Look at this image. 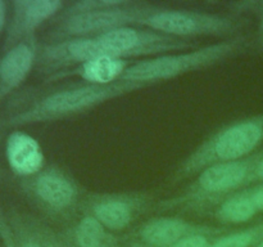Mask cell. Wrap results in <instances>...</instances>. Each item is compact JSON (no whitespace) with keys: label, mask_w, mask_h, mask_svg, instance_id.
<instances>
[{"label":"cell","mask_w":263,"mask_h":247,"mask_svg":"<svg viewBox=\"0 0 263 247\" xmlns=\"http://www.w3.org/2000/svg\"><path fill=\"white\" fill-rule=\"evenodd\" d=\"M5 20H7V4L0 0V33L5 26Z\"/></svg>","instance_id":"603a6c76"},{"label":"cell","mask_w":263,"mask_h":247,"mask_svg":"<svg viewBox=\"0 0 263 247\" xmlns=\"http://www.w3.org/2000/svg\"><path fill=\"white\" fill-rule=\"evenodd\" d=\"M243 38H231L189 51L163 54L136 61L123 74V81L151 86L189 72L199 71L226 61L243 48Z\"/></svg>","instance_id":"277c9868"},{"label":"cell","mask_w":263,"mask_h":247,"mask_svg":"<svg viewBox=\"0 0 263 247\" xmlns=\"http://www.w3.org/2000/svg\"><path fill=\"white\" fill-rule=\"evenodd\" d=\"M211 244L207 234H194L181 239L172 247H211Z\"/></svg>","instance_id":"44dd1931"},{"label":"cell","mask_w":263,"mask_h":247,"mask_svg":"<svg viewBox=\"0 0 263 247\" xmlns=\"http://www.w3.org/2000/svg\"><path fill=\"white\" fill-rule=\"evenodd\" d=\"M63 2L59 0H17L13 3V18L8 40L10 44L33 39V33L45 21L62 13Z\"/></svg>","instance_id":"8fae6325"},{"label":"cell","mask_w":263,"mask_h":247,"mask_svg":"<svg viewBox=\"0 0 263 247\" xmlns=\"http://www.w3.org/2000/svg\"><path fill=\"white\" fill-rule=\"evenodd\" d=\"M257 213L258 208L252 197V190H241L229 196L220 203L216 218L225 224H241L251 220Z\"/></svg>","instance_id":"2e32d148"},{"label":"cell","mask_w":263,"mask_h":247,"mask_svg":"<svg viewBox=\"0 0 263 247\" xmlns=\"http://www.w3.org/2000/svg\"><path fill=\"white\" fill-rule=\"evenodd\" d=\"M37 46L35 39L21 41L10 46L0 59V89L8 94L17 89L37 62Z\"/></svg>","instance_id":"4fadbf2b"},{"label":"cell","mask_w":263,"mask_h":247,"mask_svg":"<svg viewBox=\"0 0 263 247\" xmlns=\"http://www.w3.org/2000/svg\"><path fill=\"white\" fill-rule=\"evenodd\" d=\"M148 205L143 193L113 192L90 195L85 202V214L94 216L108 231L127 228Z\"/></svg>","instance_id":"30bf717a"},{"label":"cell","mask_w":263,"mask_h":247,"mask_svg":"<svg viewBox=\"0 0 263 247\" xmlns=\"http://www.w3.org/2000/svg\"><path fill=\"white\" fill-rule=\"evenodd\" d=\"M25 187L31 198L44 211L53 215H64L79 202L77 183L68 172L55 165L44 167L28 178Z\"/></svg>","instance_id":"ba28073f"},{"label":"cell","mask_w":263,"mask_h":247,"mask_svg":"<svg viewBox=\"0 0 263 247\" xmlns=\"http://www.w3.org/2000/svg\"><path fill=\"white\" fill-rule=\"evenodd\" d=\"M0 93H2V89H0Z\"/></svg>","instance_id":"83f0119b"},{"label":"cell","mask_w":263,"mask_h":247,"mask_svg":"<svg viewBox=\"0 0 263 247\" xmlns=\"http://www.w3.org/2000/svg\"><path fill=\"white\" fill-rule=\"evenodd\" d=\"M262 142L263 115L228 123L208 136L179 165L174 180L186 179L220 162L247 158Z\"/></svg>","instance_id":"7a4b0ae2"},{"label":"cell","mask_w":263,"mask_h":247,"mask_svg":"<svg viewBox=\"0 0 263 247\" xmlns=\"http://www.w3.org/2000/svg\"><path fill=\"white\" fill-rule=\"evenodd\" d=\"M97 38L110 56L122 59L158 57L197 49V43L189 39L175 38L151 28H140L135 26L117 28Z\"/></svg>","instance_id":"52a82bcc"},{"label":"cell","mask_w":263,"mask_h":247,"mask_svg":"<svg viewBox=\"0 0 263 247\" xmlns=\"http://www.w3.org/2000/svg\"><path fill=\"white\" fill-rule=\"evenodd\" d=\"M257 247H263V241H262V242H261V243H259V244H258V246H257Z\"/></svg>","instance_id":"4316f807"},{"label":"cell","mask_w":263,"mask_h":247,"mask_svg":"<svg viewBox=\"0 0 263 247\" xmlns=\"http://www.w3.org/2000/svg\"><path fill=\"white\" fill-rule=\"evenodd\" d=\"M154 5L128 2L121 5L71 15H59L51 32L53 40L71 38H95L127 26H139Z\"/></svg>","instance_id":"5b68a950"},{"label":"cell","mask_w":263,"mask_h":247,"mask_svg":"<svg viewBox=\"0 0 263 247\" xmlns=\"http://www.w3.org/2000/svg\"><path fill=\"white\" fill-rule=\"evenodd\" d=\"M99 57H112L98 38H71L53 40L39 50L37 63L49 79Z\"/></svg>","instance_id":"9c48e42d"},{"label":"cell","mask_w":263,"mask_h":247,"mask_svg":"<svg viewBox=\"0 0 263 247\" xmlns=\"http://www.w3.org/2000/svg\"><path fill=\"white\" fill-rule=\"evenodd\" d=\"M216 229L192 223L181 218H156L144 223L139 231L141 241L151 247H172L194 234H212Z\"/></svg>","instance_id":"7c38bea8"},{"label":"cell","mask_w":263,"mask_h":247,"mask_svg":"<svg viewBox=\"0 0 263 247\" xmlns=\"http://www.w3.org/2000/svg\"><path fill=\"white\" fill-rule=\"evenodd\" d=\"M261 41L263 45V15H262V22H261Z\"/></svg>","instance_id":"484cf974"},{"label":"cell","mask_w":263,"mask_h":247,"mask_svg":"<svg viewBox=\"0 0 263 247\" xmlns=\"http://www.w3.org/2000/svg\"><path fill=\"white\" fill-rule=\"evenodd\" d=\"M43 238H44V244H45V247H63L62 244H59L58 242L54 241L53 238H50V234L49 233L43 234Z\"/></svg>","instance_id":"cb8c5ba5"},{"label":"cell","mask_w":263,"mask_h":247,"mask_svg":"<svg viewBox=\"0 0 263 247\" xmlns=\"http://www.w3.org/2000/svg\"><path fill=\"white\" fill-rule=\"evenodd\" d=\"M20 226V232H18V237H20V241L18 242V246L20 247H45L44 242H41V237L39 234H33L32 232L27 231V228H25V225L22 224H18Z\"/></svg>","instance_id":"d6986e66"},{"label":"cell","mask_w":263,"mask_h":247,"mask_svg":"<svg viewBox=\"0 0 263 247\" xmlns=\"http://www.w3.org/2000/svg\"><path fill=\"white\" fill-rule=\"evenodd\" d=\"M261 237H263V224L221 237L211 247H251Z\"/></svg>","instance_id":"ac0fdd59"},{"label":"cell","mask_w":263,"mask_h":247,"mask_svg":"<svg viewBox=\"0 0 263 247\" xmlns=\"http://www.w3.org/2000/svg\"><path fill=\"white\" fill-rule=\"evenodd\" d=\"M74 242L79 247H117V239L99 220L85 214L73 229Z\"/></svg>","instance_id":"e0dca14e"},{"label":"cell","mask_w":263,"mask_h":247,"mask_svg":"<svg viewBox=\"0 0 263 247\" xmlns=\"http://www.w3.org/2000/svg\"><path fill=\"white\" fill-rule=\"evenodd\" d=\"M258 156H249L238 161L220 162L205 167L176 197L159 203L161 210H194L222 202L256 178Z\"/></svg>","instance_id":"3957f363"},{"label":"cell","mask_w":263,"mask_h":247,"mask_svg":"<svg viewBox=\"0 0 263 247\" xmlns=\"http://www.w3.org/2000/svg\"><path fill=\"white\" fill-rule=\"evenodd\" d=\"M148 87L146 85L120 80L108 85L74 84L44 93L30 105L15 113L8 121L9 125H31L51 122L85 113L108 100L131 94Z\"/></svg>","instance_id":"6da1fadb"},{"label":"cell","mask_w":263,"mask_h":247,"mask_svg":"<svg viewBox=\"0 0 263 247\" xmlns=\"http://www.w3.org/2000/svg\"><path fill=\"white\" fill-rule=\"evenodd\" d=\"M139 26L192 40L193 36H231L238 31L239 22L217 13L153 7Z\"/></svg>","instance_id":"8992f818"},{"label":"cell","mask_w":263,"mask_h":247,"mask_svg":"<svg viewBox=\"0 0 263 247\" xmlns=\"http://www.w3.org/2000/svg\"><path fill=\"white\" fill-rule=\"evenodd\" d=\"M7 160L20 177L30 178L44 169V152L33 136L25 131H13L7 139Z\"/></svg>","instance_id":"5bb4252c"},{"label":"cell","mask_w":263,"mask_h":247,"mask_svg":"<svg viewBox=\"0 0 263 247\" xmlns=\"http://www.w3.org/2000/svg\"><path fill=\"white\" fill-rule=\"evenodd\" d=\"M256 178H258V179L263 180V156L261 157V158H259L258 164H257Z\"/></svg>","instance_id":"d4e9b609"},{"label":"cell","mask_w":263,"mask_h":247,"mask_svg":"<svg viewBox=\"0 0 263 247\" xmlns=\"http://www.w3.org/2000/svg\"><path fill=\"white\" fill-rule=\"evenodd\" d=\"M252 197H253V201L258 211H263V185L252 189Z\"/></svg>","instance_id":"7402d4cb"},{"label":"cell","mask_w":263,"mask_h":247,"mask_svg":"<svg viewBox=\"0 0 263 247\" xmlns=\"http://www.w3.org/2000/svg\"><path fill=\"white\" fill-rule=\"evenodd\" d=\"M131 64H133L131 59L99 57L84 64H80L69 71L57 75L49 80H59L67 76H79L82 81L87 84L108 85L120 81L126 69Z\"/></svg>","instance_id":"9a60e30c"},{"label":"cell","mask_w":263,"mask_h":247,"mask_svg":"<svg viewBox=\"0 0 263 247\" xmlns=\"http://www.w3.org/2000/svg\"><path fill=\"white\" fill-rule=\"evenodd\" d=\"M0 238H2L4 247H20L14 233L8 224L7 219L4 218V214L2 213V210H0Z\"/></svg>","instance_id":"ffe728a7"}]
</instances>
